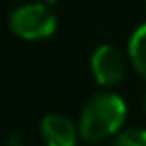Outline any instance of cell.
Returning a JSON list of instances; mask_svg holds the SVG:
<instances>
[{
  "mask_svg": "<svg viewBox=\"0 0 146 146\" xmlns=\"http://www.w3.org/2000/svg\"><path fill=\"white\" fill-rule=\"evenodd\" d=\"M128 106L126 100L114 90H100L92 94L78 114L80 138L88 144H100L112 140L126 124Z\"/></svg>",
  "mask_w": 146,
  "mask_h": 146,
  "instance_id": "1",
  "label": "cell"
},
{
  "mask_svg": "<svg viewBox=\"0 0 146 146\" xmlns=\"http://www.w3.org/2000/svg\"><path fill=\"white\" fill-rule=\"evenodd\" d=\"M8 28L24 42H42L56 34L58 18L48 4L24 2L8 14Z\"/></svg>",
  "mask_w": 146,
  "mask_h": 146,
  "instance_id": "2",
  "label": "cell"
},
{
  "mask_svg": "<svg viewBox=\"0 0 146 146\" xmlns=\"http://www.w3.org/2000/svg\"><path fill=\"white\" fill-rule=\"evenodd\" d=\"M130 68L128 54H124L114 44H100L90 56V72L96 84L104 90H114L126 78Z\"/></svg>",
  "mask_w": 146,
  "mask_h": 146,
  "instance_id": "3",
  "label": "cell"
},
{
  "mask_svg": "<svg viewBox=\"0 0 146 146\" xmlns=\"http://www.w3.org/2000/svg\"><path fill=\"white\" fill-rule=\"evenodd\" d=\"M38 132L44 146H76L80 138L78 122L62 112H48L42 116Z\"/></svg>",
  "mask_w": 146,
  "mask_h": 146,
  "instance_id": "4",
  "label": "cell"
},
{
  "mask_svg": "<svg viewBox=\"0 0 146 146\" xmlns=\"http://www.w3.org/2000/svg\"><path fill=\"white\" fill-rule=\"evenodd\" d=\"M126 54L130 60V68L142 80H146V22L134 28V32L130 34Z\"/></svg>",
  "mask_w": 146,
  "mask_h": 146,
  "instance_id": "5",
  "label": "cell"
},
{
  "mask_svg": "<svg viewBox=\"0 0 146 146\" xmlns=\"http://www.w3.org/2000/svg\"><path fill=\"white\" fill-rule=\"evenodd\" d=\"M110 146H146V128H122Z\"/></svg>",
  "mask_w": 146,
  "mask_h": 146,
  "instance_id": "6",
  "label": "cell"
},
{
  "mask_svg": "<svg viewBox=\"0 0 146 146\" xmlns=\"http://www.w3.org/2000/svg\"><path fill=\"white\" fill-rule=\"evenodd\" d=\"M38 2H42V4H48V6H54L58 0H38Z\"/></svg>",
  "mask_w": 146,
  "mask_h": 146,
  "instance_id": "7",
  "label": "cell"
},
{
  "mask_svg": "<svg viewBox=\"0 0 146 146\" xmlns=\"http://www.w3.org/2000/svg\"><path fill=\"white\" fill-rule=\"evenodd\" d=\"M142 110L146 112V90H144V94H142Z\"/></svg>",
  "mask_w": 146,
  "mask_h": 146,
  "instance_id": "8",
  "label": "cell"
},
{
  "mask_svg": "<svg viewBox=\"0 0 146 146\" xmlns=\"http://www.w3.org/2000/svg\"><path fill=\"white\" fill-rule=\"evenodd\" d=\"M144 2H146V0H144Z\"/></svg>",
  "mask_w": 146,
  "mask_h": 146,
  "instance_id": "9",
  "label": "cell"
},
{
  "mask_svg": "<svg viewBox=\"0 0 146 146\" xmlns=\"http://www.w3.org/2000/svg\"><path fill=\"white\" fill-rule=\"evenodd\" d=\"M92 146H94V144H92Z\"/></svg>",
  "mask_w": 146,
  "mask_h": 146,
  "instance_id": "10",
  "label": "cell"
}]
</instances>
